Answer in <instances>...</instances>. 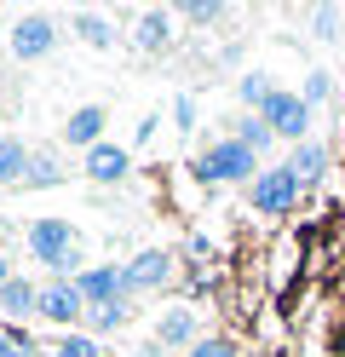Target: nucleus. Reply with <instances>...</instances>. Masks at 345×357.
<instances>
[{"instance_id": "aec40b11", "label": "nucleus", "mask_w": 345, "mask_h": 357, "mask_svg": "<svg viewBox=\"0 0 345 357\" xmlns=\"http://www.w3.org/2000/svg\"><path fill=\"white\" fill-rule=\"evenodd\" d=\"M236 139H242L253 155H265L276 132H270V121H265V116H242V121H236Z\"/></svg>"}, {"instance_id": "20e7f679", "label": "nucleus", "mask_w": 345, "mask_h": 357, "mask_svg": "<svg viewBox=\"0 0 345 357\" xmlns=\"http://www.w3.org/2000/svg\"><path fill=\"white\" fill-rule=\"evenodd\" d=\"M6 47H12L17 63H40V58L58 52V24L46 12H23L17 24H12V35H6Z\"/></svg>"}, {"instance_id": "dca6fc26", "label": "nucleus", "mask_w": 345, "mask_h": 357, "mask_svg": "<svg viewBox=\"0 0 345 357\" xmlns=\"http://www.w3.org/2000/svg\"><path fill=\"white\" fill-rule=\"evenodd\" d=\"M69 29H75L86 47H98V52H109V47H115V24H109L104 12H75V17H69Z\"/></svg>"}, {"instance_id": "2eb2a0df", "label": "nucleus", "mask_w": 345, "mask_h": 357, "mask_svg": "<svg viewBox=\"0 0 345 357\" xmlns=\"http://www.w3.org/2000/svg\"><path fill=\"white\" fill-rule=\"evenodd\" d=\"M288 173L299 178V185H311V178H322V173H328V150H322L316 139L293 144V150H288Z\"/></svg>"}, {"instance_id": "423d86ee", "label": "nucleus", "mask_w": 345, "mask_h": 357, "mask_svg": "<svg viewBox=\"0 0 345 357\" xmlns=\"http://www.w3.org/2000/svg\"><path fill=\"white\" fill-rule=\"evenodd\" d=\"M311 116H316V109L305 104V93H276V98L265 104L270 132H276V139H288V144H305V139H311Z\"/></svg>"}, {"instance_id": "b1692460", "label": "nucleus", "mask_w": 345, "mask_h": 357, "mask_svg": "<svg viewBox=\"0 0 345 357\" xmlns=\"http://www.w3.org/2000/svg\"><path fill=\"white\" fill-rule=\"evenodd\" d=\"M311 24H316L322 40H334V35H339V6H316V12H311Z\"/></svg>"}, {"instance_id": "1a4fd4ad", "label": "nucleus", "mask_w": 345, "mask_h": 357, "mask_svg": "<svg viewBox=\"0 0 345 357\" xmlns=\"http://www.w3.org/2000/svg\"><path fill=\"white\" fill-rule=\"evenodd\" d=\"M173 282V254L167 248H144L132 265H127V288L132 294H155V288Z\"/></svg>"}, {"instance_id": "0eeeda50", "label": "nucleus", "mask_w": 345, "mask_h": 357, "mask_svg": "<svg viewBox=\"0 0 345 357\" xmlns=\"http://www.w3.org/2000/svg\"><path fill=\"white\" fill-rule=\"evenodd\" d=\"M75 282H81L86 305H115V300H132V288H127V265H86Z\"/></svg>"}, {"instance_id": "9d476101", "label": "nucleus", "mask_w": 345, "mask_h": 357, "mask_svg": "<svg viewBox=\"0 0 345 357\" xmlns=\"http://www.w3.org/2000/svg\"><path fill=\"white\" fill-rule=\"evenodd\" d=\"M63 144H75V150H98V144H104V104H81V109H69V121H63Z\"/></svg>"}, {"instance_id": "4be33fe9", "label": "nucleus", "mask_w": 345, "mask_h": 357, "mask_svg": "<svg viewBox=\"0 0 345 357\" xmlns=\"http://www.w3.org/2000/svg\"><path fill=\"white\" fill-rule=\"evenodd\" d=\"M0 357H40V351L23 328H0Z\"/></svg>"}, {"instance_id": "6e6552de", "label": "nucleus", "mask_w": 345, "mask_h": 357, "mask_svg": "<svg viewBox=\"0 0 345 357\" xmlns=\"http://www.w3.org/2000/svg\"><path fill=\"white\" fill-rule=\"evenodd\" d=\"M81 173L92 178V185H121V178L132 173V150L127 144H98V150H86V162H81Z\"/></svg>"}, {"instance_id": "cd10ccee", "label": "nucleus", "mask_w": 345, "mask_h": 357, "mask_svg": "<svg viewBox=\"0 0 345 357\" xmlns=\"http://www.w3.org/2000/svg\"><path fill=\"white\" fill-rule=\"evenodd\" d=\"M155 127H161V116H144V121H138V144H150V139H155Z\"/></svg>"}, {"instance_id": "f03ea898", "label": "nucleus", "mask_w": 345, "mask_h": 357, "mask_svg": "<svg viewBox=\"0 0 345 357\" xmlns=\"http://www.w3.org/2000/svg\"><path fill=\"white\" fill-rule=\"evenodd\" d=\"M259 173H265L259 155H253L236 132H230V139H213V144L196 155V178H201V185H236V178H247V185H253Z\"/></svg>"}, {"instance_id": "412c9836", "label": "nucleus", "mask_w": 345, "mask_h": 357, "mask_svg": "<svg viewBox=\"0 0 345 357\" xmlns=\"http://www.w3.org/2000/svg\"><path fill=\"white\" fill-rule=\"evenodd\" d=\"M46 357H104V346L92 340V334H63V340L46 351Z\"/></svg>"}, {"instance_id": "39448f33", "label": "nucleus", "mask_w": 345, "mask_h": 357, "mask_svg": "<svg viewBox=\"0 0 345 357\" xmlns=\"http://www.w3.org/2000/svg\"><path fill=\"white\" fill-rule=\"evenodd\" d=\"M86 294H81V282H69V277H52V282H40V317L46 323H58V328H75L86 323Z\"/></svg>"}, {"instance_id": "a211bd4d", "label": "nucleus", "mask_w": 345, "mask_h": 357, "mask_svg": "<svg viewBox=\"0 0 345 357\" xmlns=\"http://www.w3.org/2000/svg\"><path fill=\"white\" fill-rule=\"evenodd\" d=\"M236 93H242V104L253 109V116H265V104L282 93V86H270V75H259V70H253V75H242V81H236Z\"/></svg>"}, {"instance_id": "bb28decb", "label": "nucleus", "mask_w": 345, "mask_h": 357, "mask_svg": "<svg viewBox=\"0 0 345 357\" xmlns=\"http://www.w3.org/2000/svg\"><path fill=\"white\" fill-rule=\"evenodd\" d=\"M173 121H178V127H196V98H178V104H173Z\"/></svg>"}, {"instance_id": "5701e85b", "label": "nucleus", "mask_w": 345, "mask_h": 357, "mask_svg": "<svg viewBox=\"0 0 345 357\" xmlns=\"http://www.w3.org/2000/svg\"><path fill=\"white\" fill-rule=\"evenodd\" d=\"M184 357H236V346H230L224 334H207V340H196V346L184 351Z\"/></svg>"}, {"instance_id": "c756f323", "label": "nucleus", "mask_w": 345, "mask_h": 357, "mask_svg": "<svg viewBox=\"0 0 345 357\" xmlns=\"http://www.w3.org/2000/svg\"><path fill=\"white\" fill-rule=\"evenodd\" d=\"M104 357H109V351H104Z\"/></svg>"}, {"instance_id": "c85d7f7f", "label": "nucleus", "mask_w": 345, "mask_h": 357, "mask_svg": "<svg viewBox=\"0 0 345 357\" xmlns=\"http://www.w3.org/2000/svg\"><path fill=\"white\" fill-rule=\"evenodd\" d=\"M12 277H17V271H12V265H6V254H0V288H6Z\"/></svg>"}, {"instance_id": "7ed1b4c3", "label": "nucleus", "mask_w": 345, "mask_h": 357, "mask_svg": "<svg viewBox=\"0 0 345 357\" xmlns=\"http://www.w3.org/2000/svg\"><path fill=\"white\" fill-rule=\"evenodd\" d=\"M299 190H305V185L288 173V162H276V167H265V173L247 185V202L259 208V213H270V219H282V213L299 208Z\"/></svg>"}, {"instance_id": "6ab92c4d", "label": "nucleus", "mask_w": 345, "mask_h": 357, "mask_svg": "<svg viewBox=\"0 0 345 357\" xmlns=\"http://www.w3.org/2000/svg\"><path fill=\"white\" fill-rule=\"evenodd\" d=\"M127 317H132V305H127V300H115V305H92V311H86V334H92V340H98V334L121 328Z\"/></svg>"}, {"instance_id": "4468645a", "label": "nucleus", "mask_w": 345, "mask_h": 357, "mask_svg": "<svg viewBox=\"0 0 345 357\" xmlns=\"http://www.w3.org/2000/svg\"><path fill=\"white\" fill-rule=\"evenodd\" d=\"M0 311H6V317H40V288L29 277H12L0 288Z\"/></svg>"}, {"instance_id": "ddd939ff", "label": "nucleus", "mask_w": 345, "mask_h": 357, "mask_svg": "<svg viewBox=\"0 0 345 357\" xmlns=\"http://www.w3.org/2000/svg\"><path fill=\"white\" fill-rule=\"evenodd\" d=\"M132 40H138V52H150V58L167 52V47H173V12H144Z\"/></svg>"}, {"instance_id": "f257e3e1", "label": "nucleus", "mask_w": 345, "mask_h": 357, "mask_svg": "<svg viewBox=\"0 0 345 357\" xmlns=\"http://www.w3.org/2000/svg\"><path fill=\"white\" fill-rule=\"evenodd\" d=\"M23 242H29V254L46 265V271H58V277H69V282L86 271V259H81V236H75V225H69V219H35Z\"/></svg>"}, {"instance_id": "a878e982", "label": "nucleus", "mask_w": 345, "mask_h": 357, "mask_svg": "<svg viewBox=\"0 0 345 357\" xmlns=\"http://www.w3.org/2000/svg\"><path fill=\"white\" fill-rule=\"evenodd\" d=\"M184 17H190V24H219V17H224V6H213V0H207V6H201V0H190V6H178Z\"/></svg>"}, {"instance_id": "9b49d317", "label": "nucleus", "mask_w": 345, "mask_h": 357, "mask_svg": "<svg viewBox=\"0 0 345 357\" xmlns=\"http://www.w3.org/2000/svg\"><path fill=\"white\" fill-rule=\"evenodd\" d=\"M196 340H201V317L196 311H167V317L155 323V346H184L190 351Z\"/></svg>"}, {"instance_id": "f8f14e48", "label": "nucleus", "mask_w": 345, "mask_h": 357, "mask_svg": "<svg viewBox=\"0 0 345 357\" xmlns=\"http://www.w3.org/2000/svg\"><path fill=\"white\" fill-rule=\"evenodd\" d=\"M29 162H35V150L23 139H12V132H0V190L23 185V178H29Z\"/></svg>"}, {"instance_id": "f3484780", "label": "nucleus", "mask_w": 345, "mask_h": 357, "mask_svg": "<svg viewBox=\"0 0 345 357\" xmlns=\"http://www.w3.org/2000/svg\"><path fill=\"white\" fill-rule=\"evenodd\" d=\"M63 162L58 155H46V150H35V162H29V178H23V190H52V185H63Z\"/></svg>"}, {"instance_id": "393cba45", "label": "nucleus", "mask_w": 345, "mask_h": 357, "mask_svg": "<svg viewBox=\"0 0 345 357\" xmlns=\"http://www.w3.org/2000/svg\"><path fill=\"white\" fill-rule=\"evenodd\" d=\"M328 93H334V75H322V70H316V75H305V104H311V109L328 98Z\"/></svg>"}]
</instances>
